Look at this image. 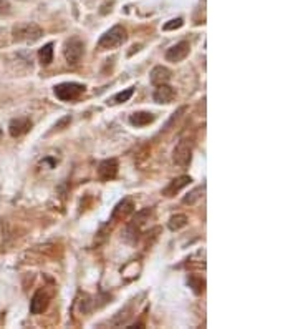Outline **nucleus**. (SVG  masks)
I'll list each match as a JSON object with an SVG mask.
<instances>
[{"label": "nucleus", "mask_w": 298, "mask_h": 329, "mask_svg": "<svg viewBox=\"0 0 298 329\" xmlns=\"http://www.w3.org/2000/svg\"><path fill=\"white\" fill-rule=\"evenodd\" d=\"M128 40V32L121 25H114L108 32H105L98 40V48L100 50H113L118 48Z\"/></svg>", "instance_id": "f257e3e1"}, {"label": "nucleus", "mask_w": 298, "mask_h": 329, "mask_svg": "<svg viewBox=\"0 0 298 329\" xmlns=\"http://www.w3.org/2000/svg\"><path fill=\"white\" fill-rule=\"evenodd\" d=\"M43 30L42 27L33 24V22H22L12 28V37L15 42H35L42 38Z\"/></svg>", "instance_id": "f03ea898"}, {"label": "nucleus", "mask_w": 298, "mask_h": 329, "mask_svg": "<svg viewBox=\"0 0 298 329\" xmlns=\"http://www.w3.org/2000/svg\"><path fill=\"white\" fill-rule=\"evenodd\" d=\"M85 92V85L77 83V82H65L56 85L53 88V93L58 100L61 101H71L80 98V95Z\"/></svg>", "instance_id": "7ed1b4c3"}, {"label": "nucleus", "mask_w": 298, "mask_h": 329, "mask_svg": "<svg viewBox=\"0 0 298 329\" xmlns=\"http://www.w3.org/2000/svg\"><path fill=\"white\" fill-rule=\"evenodd\" d=\"M192 150H194V143L191 140H187V138L181 140L173 151V161L177 167L186 168L192 160Z\"/></svg>", "instance_id": "20e7f679"}, {"label": "nucleus", "mask_w": 298, "mask_h": 329, "mask_svg": "<svg viewBox=\"0 0 298 329\" xmlns=\"http://www.w3.org/2000/svg\"><path fill=\"white\" fill-rule=\"evenodd\" d=\"M83 53H85V43L78 37L70 38L65 43V48H63V55H65V60L68 65H77L82 60Z\"/></svg>", "instance_id": "39448f33"}, {"label": "nucleus", "mask_w": 298, "mask_h": 329, "mask_svg": "<svg viewBox=\"0 0 298 329\" xmlns=\"http://www.w3.org/2000/svg\"><path fill=\"white\" fill-rule=\"evenodd\" d=\"M118 170H119V163L116 158H108V160H103L98 167V177L103 181H110L114 180L118 175Z\"/></svg>", "instance_id": "423d86ee"}, {"label": "nucleus", "mask_w": 298, "mask_h": 329, "mask_svg": "<svg viewBox=\"0 0 298 329\" xmlns=\"http://www.w3.org/2000/svg\"><path fill=\"white\" fill-rule=\"evenodd\" d=\"M189 52H191V45H189V42L182 40L179 43L173 45L171 48H168V52H166V60L177 64V62L184 60L186 57L189 55Z\"/></svg>", "instance_id": "0eeeda50"}, {"label": "nucleus", "mask_w": 298, "mask_h": 329, "mask_svg": "<svg viewBox=\"0 0 298 329\" xmlns=\"http://www.w3.org/2000/svg\"><path fill=\"white\" fill-rule=\"evenodd\" d=\"M30 128H32V120L27 117L14 118V120L9 123V133H10V137H14V138H19L22 135L28 133Z\"/></svg>", "instance_id": "6e6552de"}, {"label": "nucleus", "mask_w": 298, "mask_h": 329, "mask_svg": "<svg viewBox=\"0 0 298 329\" xmlns=\"http://www.w3.org/2000/svg\"><path fill=\"white\" fill-rule=\"evenodd\" d=\"M50 304V296L45 289H38V291L33 294L32 301H30V313L32 314H42L43 311H47Z\"/></svg>", "instance_id": "1a4fd4ad"}, {"label": "nucleus", "mask_w": 298, "mask_h": 329, "mask_svg": "<svg viewBox=\"0 0 298 329\" xmlns=\"http://www.w3.org/2000/svg\"><path fill=\"white\" fill-rule=\"evenodd\" d=\"M191 181H192V178L187 177V175L177 177V178H174L173 181H169V185L163 190V195L168 196V198H173V196H176L181 190H184L186 186L191 185Z\"/></svg>", "instance_id": "9d476101"}, {"label": "nucleus", "mask_w": 298, "mask_h": 329, "mask_svg": "<svg viewBox=\"0 0 298 329\" xmlns=\"http://www.w3.org/2000/svg\"><path fill=\"white\" fill-rule=\"evenodd\" d=\"M134 209V203L131 198H123L121 201L118 203L116 206L113 208V213H111V221H119V220H124L128 218Z\"/></svg>", "instance_id": "9b49d317"}, {"label": "nucleus", "mask_w": 298, "mask_h": 329, "mask_svg": "<svg viewBox=\"0 0 298 329\" xmlns=\"http://www.w3.org/2000/svg\"><path fill=\"white\" fill-rule=\"evenodd\" d=\"M174 96H176L174 88L169 87L168 83L158 85V88L154 90V93H153V98L156 103H171V101L174 100Z\"/></svg>", "instance_id": "f8f14e48"}, {"label": "nucleus", "mask_w": 298, "mask_h": 329, "mask_svg": "<svg viewBox=\"0 0 298 329\" xmlns=\"http://www.w3.org/2000/svg\"><path fill=\"white\" fill-rule=\"evenodd\" d=\"M171 75H173V73H171V70L168 69V67L158 65L151 70V73H149V78H151V83L158 87V85L168 83L171 80Z\"/></svg>", "instance_id": "ddd939ff"}, {"label": "nucleus", "mask_w": 298, "mask_h": 329, "mask_svg": "<svg viewBox=\"0 0 298 329\" xmlns=\"http://www.w3.org/2000/svg\"><path fill=\"white\" fill-rule=\"evenodd\" d=\"M154 120H156V117L149 112H136V113H133V115H129V123L137 128L146 127V125L153 123Z\"/></svg>", "instance_id": "4468645a"}, {"label": "nucleus", "mask_w": 298, "mask_h": 329, "mask_svg": "<svg viewBox=\"0 0 298 329\" xmlns=\"http://www.w3.org/2000/svg\"><path fill=\"white\" fill-rule=\"evenodd\" d=\"M139 238H141V226H137L134 223H129L126 226V230L123 233V240L128 243V245L134 246L136 243L139 241Z\"/></svg>", "instance_id": "2eb2a0df"}, {"label": "nucleus", "mask_w": 298, "mask_h": 329, "mask_svg": "<svg viewBox=\"0 0 298 329\" xmlns=\"http://www.w3.org/2000/svg\"><path fill=\"white\" fill-rule=\"evenodd\" d=\"M38 59H40V64L43 67H48L51 62H53V43L48 42L47 45H43V47L38 50Z\"/></svg>", "instance_id": "dca6fc26"}, {"label": "nucleus", "mask_w": 298, "mask_h": 329, "mask_svg": "<svg viewBox=\"0 0 298 329\" xmlns=\"http://www.w3.org/2000/svg\"><path fill=\"white\" fill-rule=\"evenodd\" d=\"M187 223H189V220H187L186 214L177 213V214H173V216L169 218L168 226H169L171 231H179V230H182V228H186Z\"/></svg>", "instance_id": "f3484780"}, {"label": "nucleus", "mask_w": 298, "mask_h": 329, "mask_svg": "<svg viewBox=\"0 0 298 329\" xmlns=\"http://www.w3.org/2000/svg\"><path fill=\"white\" fill-rule=\"evenodd\" d=\"M204 190H205V185H202V186H197V188H194L191 193H189L187 196H184V205H194L197 200H200L202 198V195H204Z\"/></svg>", "instance_id": "a211bd4d"}, {"label": "nucleus", "mask_w": 298, "mask_h": 329, "mask_svg": "<svg viewBox=\"0 0 298 329\" xmlns=\"http://www.w3.org/2000/svg\"><path fill=\"white\" fill-rule=\"evenodd\" d=\"M189 286H191L194 289V293L196 294H202L204 293V288H205V281L202 280V278H199V276H189Z\"/></svg>", "instance_id": "6ab92c4d"}, {"label": "nucleus", "mask_w": 298, "mask_h": 329, "mask_svg": "<svg viewBox=\"0 0 298 329\" xmlns=\"http://www.w3.org/2000/svg\"><path fill=\"white\" fill-rule=\"evenodd\" d=\"M134 93V88L131 87V88H126L124 92H119L113 96V100H111V103H124V101H128L131 96H133Z\"/></svg>", "instance_id": "aec40b11"}, {"label": "nucleus", "mask_w": 298, "mask_h": 329, "mask_svg": "<svg viewBox=\"0 0 298 329\" xmlns=\"http://www.w3.org/2000/svg\"><path fill=\"white\" fill-rule=\"evenodd\" d=\"M182 25H184V20L181 19H173V20H169L168 24H164L163 25V30H166V32H169V30H177V28H181Z\"/></svg>", "instance_id": "412c9836"}, {"label": "nucleus", "mask_w": 298, "mask_h": 329, "mask_svg": "<svg viewBox=\"0 0 298 329\" xmlns=\"http://www.w3.org/2000/svg\"><path fill=\"white\" fill-rule=\"evenodd\" d=\"M10 14V4L7 0H0V15H7Z\"/></svg>", "instance_id": "4be33fe9"}, {"label": "nucleus", "mask_w": 298, "mask_h": 329, "mask_svg": "<svg viewBox=\"0 0 298 329\" xmlns=\"http://www.w3.org/2000/svg\"><path fill=\"white\" fill-rule=\"evenodd\" d=\"M70 122H71V117H65V118H61L58 123H55L53 128H55V130H63Z\"/></svg>", "instance_id": "5701e85b"}, {"label": "nucleus", "mask_w": 298, "mask_h": 329, "mask_svg": "<svg viewBox=\"0 0 298 329\" xmlns=\"http://www.w3.org/2000/svg\"><path fill=\"white\" fill-rule=\"evenodd\" d=\"M0 137H2V128H0Z\"/></svg>", "instance_id": "b1692460"}]
</instances>
